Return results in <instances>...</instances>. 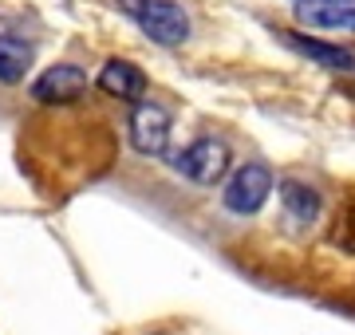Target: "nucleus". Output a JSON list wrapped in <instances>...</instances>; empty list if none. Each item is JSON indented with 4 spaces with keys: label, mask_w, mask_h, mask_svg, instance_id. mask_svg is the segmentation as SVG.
I'll return each instance as SVG.
<instances>
[{
    "label": "nucleus",
    "mask_w": 355,
    "mask_h": 335,
    "mask_svg": "<svg viewBox=\"0 0 355 335\" xmlns=\"http://www.w3.org/2000/svg\"><path fill=\"white\" fill-rule=\"evenodd\" d=\"M280 39L288 44L292 52L308 55V60H316V64H324V67H340V71H352V67H355V55L347 52V48H340V44H324V39L296 36V32H284Z\"/></svg>",
    "instance_id": "nucleus-8"
},
{
    "label": "nucleus",
    "mask_w": 355,
    "mask_h": 335,
    "mask_svg": "<svg viewBox=\"0 0 355 335\" xmlns=\"http://www.w3.org/2000/svg\"><path fill=\"white\" fill-rule=\"evenodd\" d=\"M130 146L139 154H166L170 150V115L154 103H135L130 111Z\"/></svg>",
    "instance_id": "nucleus-4"
},
{
    "label": "nucleus",
    "mask_w": 355,
    "mask_h": 335,
    "mask_svg": "<svg viewBox=\"0 0 355 335\" xmlns=\"http://www.w3.org/2000/svg\"><path fill=\"white\" fill-rule=\"evenodd\" d=\"M32 67V48L16 36H0V83H20Z\"/></svg>",
    "instance_id": "nucleus-9"
},
{
    "label": "nucleus",
    "mask_w": 355,
    "mask_h": 335,
    "mask_svg": "<svg viewBox=\"0 0 355 335\" xmlns=\"http://www.w3.org/2000/svg\"><path fill=\"white\" fill-rule=\"evenodd\" d=\"M99 91L103 95H111V99H127V103H139L142 91H146V75H142L135 64L127 60H111V64H103L99 71Z\"/></svg>",
    "instance_id": "nucleus-7"
},
{
    "label": "nucleus",
    "mask_w": 355,
    "mask_h": 335,
    "mask_svg": "<svg viewBox=\"0 0 355 335\" xmlns=\"http://www.w3.org/2000/svg\"><path fill=\"white\" fill-rule=\"evenodd\" d=\"M268 194H272V170L261 162H245L225 185V209L237 217H253V213H261Z\"/></svg>",
    "instance_id": "nucleus-1"
},
{
    "label": "nucleus",
    "mask_w": 355,
    "mask_h": 335,
    "mask_svg": "<svg viewBox=\"0 0 355 335\" xmlns=\"http://www.w3.org/2000/svg\"><path fill=\"white\" fill-rule=\"evenodd\" d=\"M87 91V75L76 64H55L32 83V99L36 103H71Z\"/></svg>",
    "instance_id": "nucleus-5"
},
{
    "label": "nucleus",
    "mask_w": 355,
    "mask_h": 335,
    "mask_svg": "<svg viewBox=\"0 0 355 335\" xmlns=\"http://www.w3.org/2000/svg\"><path fill=\"white\" fill-rule=\"evenodd\" d=\"M280 201H284L288 221H296V225H308V221L320 213V197L312 194L308 185H300V181H284V185H280Z\"/></svg>",
    "instance_id": "nucleus-10"
},
{
    "label": "nucleus",
    "mask_w": 355,
    "mask_h": 335,
    "mask_svg": "<svg viewBox=\"0 0 355 335\" xmlns=\"http://www.w3.org/2000/svg\"><path fill=\"white\" fill-rule=\"evenodd\" d=\"M296 16L308 28L324 32H355V0H304Z\"/></svg>",
    "instance_id": "nucleus-6"
},
{
    "label": "nucleus",
    "mask_w": 355,
    "mask_h": 335,
    "mask_svg": "<svg viewBox=\"0 0 355 335\" xmlns=\"http://www.w3.org/2000/svg\"><path fill=\"white\" fill-rule=\"evenodd\" d=\"M135 20L162 48H174V44H182V39L190 36V16L182 12L174 0H142L139 8H135Z\"/></svg>",
    "instance_id": "nucleus-3"
},
{
    "label": "nucleus",
    "mask_w": 355,
    "mask_h": 335,
    "mask_svg": "<svg viewBox=\"0 0 355 335\" xmlns=\"http://www.w3.org/2000/svg\"><path fill=\"white\" fill-rule=\"evenodd\" d=\"M174 170L178 174H186L190 181H198V185H217V181L225 178V170H229L225 142H217V138L190 142L186 150H178L174 154Z\"/></svg>",
    "instance_id": "nucleus-2"
}]
</instances>
